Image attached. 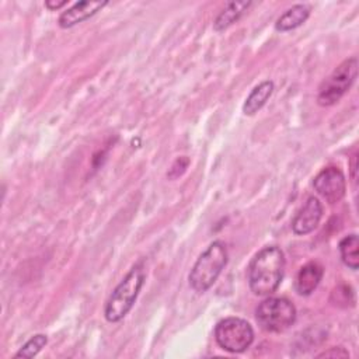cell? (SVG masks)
Here are the masks:
<instances>
[{"label":"cell","instance_id":"obj_12","mask_svg":"<svg viewBox=\"0 0 359 359\" xmlns=\"http://www.w3.org/2000/svg\"><path fill=\"white\" fill-rule=\"evenodd\" d=\"M310 15V7L307 4H294L280 14L275 22V29L279 32H287L303 25Z\"/></svg>","mask_w":359,"mask_h":359},{"label":"cell","instance_id":"obj_14","mask_svg":"<svg viewBox=\"0 0 359 359\" xmlns=\"http://www.w3.org/2000/svg\"><path fill=\"white\" fill-rule=\"evenodd\" d=\"M342 262L352 271L359 268V238L356 233L345 236L338 244Z\"/></svg>","mask_w":359,"mask_h":359},{"label":"cell","instance_id":"obj_1","mask_svg":"<svg viewBox=\"0 0 359 359\" xmlns=\"http://www.w3.org/2000/svg\"><path fill=\"white\" fill-rule=\"evenodd\" d=\"M285 254L278 245L261 248L250 261L247 280L257 296H269L278 290L285 275Z\"/></svg>","mask_w":359,"mask_h":359},{"label":"cell","instance_id":"obj_10","mask_svg":"<svg viewBox=\"0 0 359 359\" xmlns=\"http://www.w3.org/2000/svg\"><path fill=\"white\" fill-rule=\"evenodd\" d=\"M324 275V268L317 261H310L304 264L294 279V290L300 296L311 294L320 285Z\"/></svg>","mask_w":359,"mask_h":359},{"label":"cell","instance_id":"obj_16","mask_svg":"<svg viewBox=\"0 0 359 359\" xmlns=\"http://www.w3.org/2000/svg\"><path fill=\"white\" fill-rule=\"evenodd\" d=\"M188 165H189V158H188L187 156H181V157H178V158L172 163L171 168L168 170L167 177H168L170 180H175V178H178L180 175H182V174H184V171L188 168Z\"/></svg>","mask_w":359,"mask_h":359},{"label":"cell","instance_id":"obj_18","mask_svg":"<svg viewBox=\"0 0 359 359\" xmlns=\"http://www.w3.org/2000/svg\"><path fill=\"white\" fill-rule=\"evenodd\" d=\"M67 4V0H60V1H55V0H46L45 1V7L46 8H49V10H59V8H62L63 6H66Z\"/></svg>","mask_w":359,"mask_h":359},{"label":"cell","instance_id":"obj_13","mask_svg":"<svg viewBox=\"0 0 359 359\" xmlns=\"http://www.w3.org/2000/svg\"><path fill=\"white\" fill-rule=\"evenodd\" d=\"M251 4V1H229L215 18L213 29L217 32L227 29L230 25L240 20V17L248 10Z\"/></svg>","mask_w":359,"mask_h":359},{"label":"cell","instance_id":"obj_17","mask_svg":"<svg viewBox=\"0 0 359 359\" xmlns=\"http://www.w3.org/2000/svg\"><path fill=\"white\" fill-rule=\"evenodd\" d=\"M317 358H349V352L344 346H332L318 353Z\"/></svg>","mask_w":359,"mask_h":359},{"label":"cell","instance_id":"obj_2","mask_svg":"<svg viewBox=\"0 0 359 359\" xmlns=\"http://www.w3.org/2000/svg\"><path fill=\"white\" fill-rule=\"evenodd\" d=\"M146 280L143 261L136 262L108 296L104 306V317L108 323H119L132 310Z\"/></svg>","mask_w":359,"mask_h":359},{"label":"cell","instance_id":"obj_11","mask_svg":"<svg viewBox=\"0 0 359 359\" xmlns=\"http://www.w3.org/2000/svg\"><path fill=\"white\" fill-rule=\"evenodd\" d=\"M273 90H275V84L271 80H264L259 84H257L251 90V93L247 95L243 104V114L248 116L255 115L271 98Z\"/></svg>","mask_w":359,"mask_h":359},{"label":"cell","instance_id":"obj_9","mask_svg":"<svg viewBox=\"0 0 359 359\" xmlns=\"http://www.w3.org/2000/svg\"><path fill=\"white\" fill-rule=\"evenodd\" d=\"M108 1H90V0H81L76 1L73 6H70L67 10H65L57 20V24L60 28H72L79 22L86 21L87 18L93 17L95 13H98L102 7H105Z\"/></svg>","mask_w":359,"mask_h":359},{"label":"cell","instance_id":"obj_8","mask_svg":"<svg viewBox=\"0 0 359 359\" xmlns=\"http://www.w3.org/2000/svg\"><path fill=\"white\" fill-rule=\"evenodd\" d=\"M323 203L314 195L309 196L292 219V231L296 236H306L317 229L323 217Z\"/></svg>","mask_w":359,"mask_h":359},{"label":"cell","instance_id":"obj_6","mask_svg":"<svg viewBox=\"0 0 359 359\" xmlns=\"http://www.w3.org/2000/svg\"><path fill=\"white\" fill-rule=\"evenodd\" d=\"M215 339L222 349L230 353H241L254 342V330L244 318L226 317L215 325Z\"/></svg>","mask_w":359,"mask_h":359},{"label":"cell","instance_id":"obj_7","mask_svg":"<svg viewBox=\"0 0 359 359\" xmlns=\"http://www.w3.org/2000/svg\"><path fill=\"white\" fill-rule=\"evenodd\" d=\"M316 192L325 199V202L334 205L338 203L346 192V180L341 168L330 165L323 168L313 180Z\"/></svg>","mask_w":359,"mask_h":359},{"label":"cell","instance_id":"obj_15","mask_svg":"<svg viewBox=\"0 0 359 359\" xmlns=\"http://www.w3.org/2000/svg\"><path fill=\"white\" fill-rule=\"evenodd\" d=\"M46 344L48 337L45 334H35L18 349L14 358H34L42 351V348L46 346Z\"/></svg>","mask_w":359,"mask_h":359},{"label":"cell","instance_id":"obj_19","mask_svg":"<svg viewBox=\"0 0 359 359\" xmlns=\"http://www.w3.org/2000/svg\"><path fill=\"white\" fill-rule=\"evenodd\" d=\"M356 161H358V154L355 153V154L352 156V160H351V178L353 180V182L356 181V167H358Z\"/></svg>","mask_w":359,"mask_h":359},{"label":"cell","instance_id":"obj_5","mask_svg":"<svg viewBox=\"0 0 359 359\" xmlns=\"http://www.w3.org/2000/svg\"><path fill=\"white\" fill-rule=\"evenodd\" d=\"M358 76V57L352 56L341 62L331 74L323 80L317 93V104L331 107L337 104L352 87Z\"/></svg>","mask_w":359,"mask_h":359},{"label":"cell","instance_id":"obj_3","mask_svg":"<svg viewBox=\"0 0 359 359\" xmlns=\"http://www.w3.org/2000/svg\"><path fill=\"white\" fill-rule=\"evenodd\" d=\"M229 261L227 245L222 240L212 241L198 257L189 271L188 282L196 293L209 290Z\"/></svg>","mask_w":359,"mask_h":359},{"label":"cell","instance_id":"obj_4","mask_svg":"<svg viewBox=\"0 0 359 359\" xmlns=\"http://www.w3.org/2000/svg\"><path fill=\"white\" fill-rule=\"evenodd\" d=\"M297 317L296 306L282 296H268L255 309V320L266 332H283L294 324Z\"/></svg>","mask_w":359,"mask_h":359}]
</instances>
